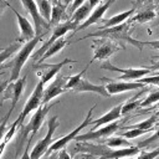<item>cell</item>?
<instances>
[{
	"mask_svg": "<svg viewBox=\"0 0 159 159\" xmlns=\"http://www.w3.org/2000/svg\"><path fill=\"white\" fill-rule=\"evenodd\" d=\"M132 25H133V22L128 19L123 24H119V25H116V26H112V27H107V29H98L97 31H94L92 34H88V35H86V36H83L82 39H78V40H84L87 37H99V39H108V40H112L114 42L125 41V42H129L130 45H133L134 47H137L140 51L144 47V42L132 37V35H130ZM78 40H76V41H78Z\"/></svg>",
	"mask_w": 159,
	"mask_h": 159,
	"instance_id": "6da1fadb",
	"label": "cell"
},
{
	"mask_svg": "<svg viewBox=\"0 0 159 159\" xmlns=\"http://www.w3.org/2000/svg\"><path fill=\"white\" fill-rule=\"evenodd\" d=\"M42 37H43V34L41 35H36L32 40L27 41L24 43V46H21V48L17 51L15 58L12 60V65H11V73H10V83L15 82L19 77H20V72L22 70V67L25 66L27 58L30 57V55L34 52V50L36 48L37 43L40 41H42Z\"/></svg>",
	"mask_w": 159,
	"mask_h": 159,
	"instance_id": "7a4b0ae2",
	"label": "cell"
},
{
	"mask_svg": "<svg viewBox=\"0 0 159 159\" xmlns=\"http://www.w3.org/2000/svg\"><path fill=\"white\" fill-rule=\"evenodd\" d=\"M53 106H55V104H51V103L48 104V103H46V104L40 106V107L36 109V112H35L34 116L31 117L30 122L22 128L21 139L17 142V147H19V145L21 147V144H22L24 140H31V139L35 137V134L39 132V129H40L41 125L43 124L45 118H46L48 111H50Z\"/></svg>",
	"mask_w": 159,
	"mask_h": 159,
	"instance_id": "3957f363",
	"label": "cell"
},
{
	"mask_svg": "<svg viewBox=\"0 0 159 159\" xmlns=\"http://www.w3.org/2000/svg\"><path fill=\"white\" fill-rule=\"evenodd\" d=\"M58 125H60V122H58V117L57 116H52V117L48 118V120H47V133L32 148V150L30 153V158L31 159H40L43 154L47 153L50 145L52 144V137L55 134V130L58 128Z\"/></svg>",
	"mask_w": 159,
	"mask_h": 159,
	"instance_id": "277c9868",
	"label": "cell"
},
{
	"mask_svg": "<svg viewBox=\"0 0 159 159\" xmlns=\"http://www.w3.org/2000/svg\"><path fill=\"white\" fill-rule=\"evenodd\" d=\"M43 89H45V84H43V83L40 81V82L36 84V87L34 88V91H32V93L30 94V97L27 98L26 103L24 104V108H22L21 113L19 114L17 119L14 122L16 125H21V124L24 123L25 118H26V117L30 114V112H32V111L37 109L40 106H42Z\"/></svg>",
	"mask_w": 159,
	"mask_h": 159,
	"instance_id": "5b68a950",
	"label": "cell"
},
{
	"mask_svg": "<svg viewBox=\"0 0 159 159\" xmlns=\"http://www.w3.org/2000/svg\"><path fill=\"white\" fill-rule=\"evenodd\" d=\"M96 108V104L92 107V108H89V111H88V113H87V116H86V118L75 128V129H72L68 134H66V135H63V137H61V138H58L56 142H53L51 145H50V148H48V150H47V153L46 154H51V153H53V152H58V150H61L62 148H65L72 139H75L77 135H78V133L83 129V128H86V127H88L89 124H92V114H93V109Z\"/></svg>",
	"mask_w": 159,
	"mask_h": 159,
	"instance_id": "8992f818",
	"label": "cell"
},
{
	"mask_svg": "<svg viewBox=\"0 0 159 159\" xmlns=\"http://www.w3.org/2000/svg\"><path fill=\"white\" fill-rule=\"evenodd\" d=\"M101 67L103 70L122 73L119 77L114 78V80H119V81H138V80L145 77L147 75H149L152 72V70H149V68H119L116 65H113L112 62H109L108 60H106L101 65Z\"/></svg>",
	"mask_w": 159,
	"mask_h": 159,
	"instance_id": "52a82bcc",
	"label": "cell"
},
{
	"mask_svg": "<svg viewBox=\"0 0 159 159\" xmlns=\"http://www.w3.org/2000/svg\"><path fill=\"white\" fill-rule=\"evenodd\" d=\"M77 24H75L73 21H71V20H67V21H63V22H60L58 25H56L53 29H52V34H51V37L43 43V46L40 48V50H37L36 52H35V55H34V58L36 60V61H39V58L43 55V52L56 41V40H58V39H61V37H63L68 31H71V30H76L77 29Z\"/></svg>",
	"mask_w": 159,
	"mask_h": 159,
	"instance_id": "ba28073f",
	"label": "cell"
},
{
	"mask_svg": "<svg viewBox=\"0 0 159 159\" xmlns=\"http://www.w3.org/2000/svg\"><path fill=\"white\" fill-rule=\"evenodd\" d=\"M120 124L118 120L101 125L97 129H91L87 133H83L81 135H77L75 139L77 142H89V140H99V139H104V138H109L111 135H113L118 129H119Z\"/></svg>",
	"mask_w": 159,
	"mask_h": 159,
	"instance_id": "9c48e42d",
	"label": "cell"
},
{
	"mask_svg": "<svg viewBox=\"0 0 159 159\" xmlns=\"http://www.w3.org/2000/svg\"><path fill=\"white\" fill-rule=\"evenodd\" d=\"M119 48H123L122 45L118 42H114L108 39H101L98 45L93 47V57L89 63H92L96 60H108L111 56H113Z\"/></svg>",
	"mask_w": 159,
	"mask_h": 159,
	"instance_id": "30bf717a",
	"label": "cell"
},
{
	"mask_svg": "<svg viewBox=\"0 0 159 159\" xmlns=\"http://www.w3.org/2000/svg\"><path fill=\"white\" fill-rule=\"evenodd\" d=\"M76 62V60H70V58H65L63 61H61V62H58V63H45V62H42V63H37V76L40 77V80H41V82L43 83V84H46L50 80H53L55 77H56V75L60 72V70L63 67V66H66L67 63H75Z\"/></svg>",
	"mask_w": 159,
	"mask_h": 159,
	"instance_id": "8fae6325",
	"label": "cell"
},
{
	"mask_svg": "<svg viewBox=\"0 0 159 159\" xmlns=\"http://www.w3.org/2000/svg\"><path fill=\"white\" fill-rule=\"evenodd\" d=\"M102 80L107 81L106 88H107V91L111 96L123 93V92H127V91L145 88V84L139 82V81H114V78H107V77H102Z\"/></svg>",
	"mask_w": 159,
	"mask_h": 159,
	"instance_id": "7c38bea8",
	"label": "cell"
},
{
	"mask_svg": "<svg viewBox=\"0 0 159 159\" xmlns=\"http://www.w3.org/2000/svg\"><path fill=\"white\" fill-rule=\"evenodd\" d=\"M21 2L24 5V7L26 9V11L30 14L31 19L34 20L36 35H41V31L43 29H48L50 27V24L40 14V10H39V6H37L36 0H21Z\"/></svg>",
	"mask_w": 159,
	"mask_h": 159,
	"instance_id": "4fadbf2b",
	"label": "cell"
},
{
	"mask_svg": "<svg viewBox=\"0 0 159 159\" xmlns=\"http://www.w3.org/2000/svg\"><path fill=\"white\" fill-rule=\"evenodd\" d=\"M114 2H116L114 0H106L104 2H101L99 5H97L96 7H93V10H92V12L89 14V16H88L82 24H80V25L77 26V29H76L73 32L81 31V30H83V29H86V27H88V26H91V25H93V24H97V22L102 21V20H103V15L106 14V11H107Z\"/></svg>",
	"mask_w": 159,
	"mask_h": 159,
	"instance_id": "5bb4252c",
	"label": "cell"
},
{
	"mask_svg": "<svg viewBox=\"0 0 159 159\" xmlns=\"http://www.w3.org/2000/svg\"><path fill=\"white\" fill-rule=\"evenodd\" d=\"M66 83H67V77H62V76H56L53 78V81L45 87L43 89V97H42V104L48 103L51 99H53L55 97L65 93L67 91L66 88Z\"/></svg>",
	"mask_w": 159,
	"mask_h": 159,
	"instance_id": "9a60e30c",
	"label": "cell"
},
{
	"mask_svg": "<svg viewBox=\"0 0 159 159\" xmlns=\"http://www.w3.org/2000/svg\"><path fill=\"white\" fill-rule=\"evenodd\" d=\"M9 7L14 11V14L16 16V20H17V25H19V30H20V39H19V41L20 42H27V41L32 40L36 36V31H35V27L32 26V24L25 16H22L16 9L10 6V4H9Z\"/></svg>",
	"mask_w": 159,
	"mask_h": 159,
	"instance_id": "2e32d148",
	"label": "cell"
},
{
	"mask_svg": "<svg viewBox=\"0 0 159 159\" xmlns=\"http://www.w3.org/2000/svg\"><path fill=\"white\" fill-rule=\"evenodd\" d=\"M73 92L76 93H83V92H91V93H96V94H99L102 97H111V94L108 93L106 86L103 84H94L87 80H84L83 77L80 78L75 84L73 87L71 88Z\"/></svg>",
	"mask_w": 159,
	"mask_h": 159,
	"instance_id": "e0dca14e",
	"label": "cell"
},
{
	"mask_svg": "<svg viewBox=\"0 0 159 159\" xmlns=\"http://www.w3.org/2000/svg\"><path fill=\"white\" fill-rule=\"evenodd\" d=\"M112 148H109L106 144H91L88 142H78L75 147L76 152H86L89 154L96 155L97 158H101L103 155H106Z\"/></svg>",
	"mask_w": 159,
	"mask_h": 159,
	"instance_id": "ac0fdd59",
	"label": "cell"
},
{
	"mask_svg": "<svg viewBox=\"0 0 159 159\" xmlns=\"http://www.w3.org/2000/svg\"><path fill=\"white\" fill-rule=\"evenodd\" d=\"M122 106H123V103L117 104L113 108H111L107 113H104L102 117H99L98 119H93L92 120V124H93L92 129H97L101 125H104V124H108V123L118 120L120 118V116H122Z\"/></svg>",
	"mask_w": 159,
	"mask_h": 159,
	"instance_id": "d6986e66",
	"label": "cell"
},
{
	"mask_svg": "<svg viewBox=\"0 0 159 159\" xmlns=\"http://www.w3.org/2000/svg\"><path fill=\"white\" fill-rule=\"evenodd\" d=\"M139 148L138 147H128V148H112L106 155L97 158V159H123L128 157H134L135 154H139Z\"/></svg>",
	"mask_w": 159,
	"mask_h": 159,
	"instance_id": "ffe728a7",
	"label": "cell"
},
{
	"mask_svg": "<svg viewBox=\"0 0 159 159\" xmlns=\"http://www.w3.org/2000/svg\"><path fill=\"white\" fill-rule=\"evenodd\" d=\"M10 86H11V88H12V98H11V106H10V109H9L7 114H6L7 117L11 116L14 108L16 107V104H17V102H19V99H20V97H21L24 89H25V86H26V76L22 77V78L19 77V78H17L15 82H12Z\"/></svg>",
	"mask_w": 159,
	"mask_h": 159,
	"instance_id": "44dd1931",
	"label": "cell"
},
{
	"mask_svg": "<svg viewBox=\"0 0 159 159\" xmlns=\"http://www.w3.org/2000/svg\"><path fill=\"white\" fill-rule=\"evenodd\" d=\"M92 10H93V7L91 6L89 1L87 0V1H86V2H83L78 9H76V10L72 12V15H71L70 20H71V21H73L75 24L80 25V24H82V22H83V21L89 16V14L92 12Z\"/></svg>",
	"mask_w": 159,
	"mask_h": 159,
	"instance_id": "7402d4cb",
	"label": "cell"
},
{
	"mask_svg": "<svg viewBox=\"0 0 159 159\" xmlns=\"http://www.w3.org/2000/svg\"><path fill=\"white\" fill-rule=\"evenodd\" d=\"M66 5H62V4H56V5H52V11H51V19L48 21L50 26L51 25H58L60 22H63V21H67L70 20V17L67 16L66 14Z\"/></svg>",
	"mask_w": 159,
	"mask_h": 159,
	"instance_id": "603a6c76",
	"label": "cell"
},
{
	"mask_svg": "<svg viewBox=\"0 0 159 159\" xmlns=\"http://www.w3.org/2000/svg\"><path fill=\"white\" fill-rule=\"evenodd\" d=\"M133 14H135V9H134V7L130 9V10H125V11H123V12H119V14H117V15H114V16L107 19V20L103 19L102 21L104 22V25H103L102 27H99V29H107V27H112V26L123 24V22H125Z\"/></svg>",
	"mask_w": 159,
	"mask_h": 159,
	"instance_id": "cb8c5ba5",
	"label": "cell"
},
{
	"mask_svg": "<svg viewBox=\"0 0 159 159\" xmlns=\"http://www.w3.org/2000/svg\"><path fill=\"white\" fill-rule=\"evenodd\" d=\"M70 42L67 41V40H65V39H58V40H56L45 52H43V55L39 58V61H37V63H42V62H45L48 57H52V56H55L56 53H58V52H61L63 48H65V46H67Z\"/></svg>",
	"mask_w": 159,
	"mask_h": 159,
	"instance_id": "d4e9b609",
	"label": "cell"
},
{
	"mask_svg": "<svg viewBox=\"0 0 159 159\" xmlns=\"http://www.w3.org/2000/svg\"><path fill=\"white\" fill-rule=\"evenodd\" d=\"M157 16H158V14L153 7H145L144 10L135 12V15L129 17V20L133 24H145L150 20H154Z\"/></svg>",
	"mask_w": 159,
	"mask_h": 159,
	"instance_id": "484cf974",
	"label": "cell"
},
{
	"mask_svg": "<svg viewBox=\"0 0 159 159\" xmlns=\"http://www.w3.org/2000/svg\"><path fill=\"white\" fill-rule=\"evenodd\" d=\"M106 145H108L109 148H128V147H133L132 143L124 138L123 135H118V137H109L107 138V142H106Z\"/></svg>",
	"mask_w": 159,
	"mask_h": 159,
	"instance_id": "4316f807",
	"label": "cell"
},
{
	"mask_svg": "<svg viewBox=\"0 0 159 159\" xmlns=\"http://www.w3.org/2000/svg\"><path fill=\"white\" fill-rule=\"evenodd\" d=\"M20 48H21V46H20L19 42H14V43L9 45L7 47L2 48V50L0 51V65H2L9 57H11V56H12L15 52H17Z\"/></svg>",
	"mask_w": 159,
	"mask_h": 159,
	"instance_id": "83f0119b",
	"label": "cell"
},
{
	"mask_svg": "<svg viewBox=\"0 0 159 159\" xmlns=\"http://www.w3.org/2000/svg\"><path fill=\"white\" fill-rule=\"evenodd\" d=\"M145 91V88H143V91L142 92H139L138 94H135L134 97H132L128 102H125V103H123V106H122V114H127L128 112H130V111H133V109H137V108H139V104H140V101L139 99H135V98H138L143 92Z\"/></svg>",
	"mask_w": 159,
	"mask_h": 159,
	"instance_id": "f1b7e54d",
	"label": "cell"
},
{
	"mask_svg": "<svg viewBox=\"0 0 159 159\" xmlns=\"http://www.w3.org/2000/svg\"><path fill=\"white\" fill-rule=\"evenodd\" d=\"M36 2H37V6H39V10H40V14H41L42 17L48 22L50 19H51L52 4H51L48 0H39V1H36Z\"/></svg>",
	"mask_w": 159,
	"mask_h": 159,
	"instance_id": "f546056e",
	"label": "cell"
},
{
	"mask_svg": "<svg viewBox=\"0 0 159 159\" xmlns=\"http://www.w3.org/2000/svg\"><path fill=\"white\" fill-rule=\"evenodd\" d=\"M158 102H159V89L150 92L144 99H142V101H140V104H139V108L152 107L153 104H155V103H158Z\"/></svg>",
	"mask_w": 159,
	"mask_h": 159,
	"instance_id": "4dcf8cb0",
	"label": "cell"
},
{
	"mask_svg": "<svg viewBox=\"0 0 159 159\" xmlns=\"http://www.w3.org/2000/svg\"><path fill=\"white\" fill-rule=\"evenodd\" d=\"M157 116L154 114V116H152V117H149L148 119H144V120H142V122H139V123H137V124H133V125H130L129 128H139V129H147V130H149V132H152L153 130V125L155 124V122H157Z\"/></svg>",
	"mask_w": 159,
	"mask_h": 159,
	"instance_id": "1f68e13d",
	"label": "cell"
},
{
	"mask_svg": "<svg viewBox=\"0 0 159 159\" xmlns=\"http://www.w3.org/2000/svg\"><path fill=\"white\" fill-rule=\"evenodd\" d=\"M145 133H149V130H147V129H139V128H129V130L122 133L120 135H123L127 139H135L137 137L143 135Z\"/></svg>",
	"mask_w": 159,
	"mask_h": 159,
	"instance_id": "d6a6232c",
	"label": "cell"
},
{
	"mask_svg": "<svg viewBox=\"0 0 159 159\" xmlns=\"http://www.w3.org/2000/svg\"><path fill=\"white\" fill-rule=\"evenodd\" d=\"M159 140V128L149 137V138H147V139H144V140H142L137 147L139 148V149H143V148H145V147H149V145H152V144H154L155 142H158Z\"/></svg>",
	"mask_w": 159,
	"mask_h": 159,
	"instance_id": "836d02e7",
	"label": "cell"
},
{
	"mask_svg": "<svg viewBox=\"0 0 159 159\" xmlns=\"http://www.w3.org/2000/svg\"><path fill=\"white\" fill-rule=\"evenodd\" d=\"M159 157V147H157L155 149L150 150V152H145V150H139V155L135 159H157Z\"/></svg>",
	"mask_w": 159,
	"mask_h": 159,
	"instance_id": "e575fe53",
	"label": "cell"
},
{
	"mask_svg": "<svg viewBox=\"0 0 159 159\" xmlns=\"http://www.w3.org/2000/svg\"><path fill=\"white\" fill-rule=\"evenodd\" d=\"M139 82L144 83V84H159V75H154V76H145L140 80H138Z\"/></svg>",
	"mask_w": 159,
	"mask_h": 159,
	"instance_id": "d590c367",
	"label": "cell"
},
{
	"mask_svg": "<svg viewBox=\"0 0 159 159\" xmlns=\"http://www.w3.org/2000/svg\"><path fill=\"white\" fill-rule=\"evenodd\" d=\"M7 119H9V117L5 116L4 119H2V122L0 123V143L4 140V137H5V134H6V124H7Z\"/></svg>",
	"mask_w": 159,
	"mask_h": 159,
	"instance_id": "8d00e7d4",
	"label": "cell"
},
{
	"mask_svg": "<svg viewBox=\"0 0 159 159\" xmlns=\"http://www.w3.org/2000/svg\"><path fill=\"white\" fill-rule=\"evenodd\" d=\"M72 159H97V157L86 152H80V153H76Z\"/></svg>",
	"mask_w": 159,
	"mask_h": 159,
	"instance_id": "74e56055",
	"label": "cell"
},
{
	"mask_svg": "<svg viewBox=\"0 0 159 159\" xmlns=\"http://www.w3.org/2000/svg\"><path fill=\"white\" fill-rule=\"evenodd\" d=\"M58 159H72V158H71L70 153L65 148H62L61 150H58Z\"/></svg>",
	"mask_w": 159,
	"mask_h": 159,
	"instance_id": "f35d334b",
	"label": "cell"
},
{
	"mask_svg": "<svg viewBox=\"0 0 159 159\" xmlns=\"http://www.w3.org/2000/svg\"><path fill=\"white\" fill-rule=\"evenodd\" d=\"M30 142H31V140H27V143H26V148L24 149V154L21 155L20 159H31V158H30V153H29V150H30Z\"/></svg>",
	"mask_w": 159,
	"mask_h": 159,
	"instance_id": "ab89813d",
	"label": "cell"
},
{
	"mask_svg": "<svg viewBox=\"0 0 159 159\" xmlns=\"http://www.w3.org/2000/svg\"><path fill=\"white\" fill-rule=\"evenodd\" d=\"M144 46H152L155 50H159V40H153V41H143Z\"/></svg>",
	"mask_w": 159,
	"mask_h": 159,
	"instance_id": "60d3db41",
	"label": "cell"
},
{
	"mask_svg": "<svg viewBox=\"0 0 159 159\" xmlns=\"http://www.w3.org/2000/svg\"><path fill=\"white\" fill-rule=\"evenodd\" d=\"M87 0H73V2H72V5H71V10H72V12L76 10V9H78L83 2H86Z\"/></svg>",
	"mask_w": 159,
	"mask_h": 159,
	"instance_id": "b9f144b4",
	"label": "cell"
},
{
	"mask_svg": "<svg viewBox=\"0 0 159 159\" xmlns=\"http://www.w3.org/2000/svg\"><path fill=\"white\" fill-rule=\"evenodd\" d=\"M10 84H11V83H10L9 80H6V81H0V96H1V93H2L4 91H6V88H7Z\"/></svg>",
	"mask_w": 159,
	"mask_h": 159,
	"instance_id": "7bdbcfd3",
	"label": "cell"
},
{
	"mask_svg": "<svg viewBox=\"0 0 159 159\" xmlns=\"http://www.w3.org/2000/svg\"><path fill=\"white\" fill-rule=\"evenodd\" d=\"M153 58H159L158 56H153ZM149 70H152V71H159V61L158 62H154L150 67H148Z\"/></svg>",
	"mask_w": 159,
	"mask_h": 159,
	"instance_id": "ee69618b",
	"label": "cell"
},
{
	"mask_svg": "<svg viewBox=\"0 0 159 159\" xmlns=\"http://www.w3.org/2000/svg\"><path fill=\"white\" fill-rule=\"evenodd\" d=\"M7 6H9V4H7L5 0H0V16L2 15V12H4L5 7H7Z\"/></svg>",
	"mask_w": 159,
	"mask_h": 159,
	"instance_id": "f6af8a7d",
	"label": "cell"
},
{
	"mask_svg": "<svg viewBox=\"0 0 159 159\" xmlns=\"http://www.w3.org/2000/svg\"><path fill=\"white\" fill-rule=\"evenodd\" d=\"M6 144H7V142H5V140H2V142L0 143V158H1V155H2V153H4V149H5Z\"/></svg>",
	"mask_w": 159,
	"mask_h": 159,
	"instance_id": "bcb514c9",
	"label": "cell"
},
{
	"mask_svg": "<svg viewBox=\"0 0 159 159\" xmlns=\"http://www.w3.org/2000/svg\"><path fill=\"white\" fill-rule=\"evenodd\" d=\"M46 159H58V152H53V153L48 154V157Z\"/></svg>",
	"mask_w": 159,
	"mask_h": 159,
	"instance_id": "7dc6e473",
	"label": "cell"
},
{
	"mask_svg": "<svg viewBox=\"0 0 159 159\" xmlns=\"http://www.w3.org/2000/svg\"><path fill=\"white\" fill-rule=\"evenodd\" d=\"M88 1H89V4H91V6H92V7H96L97 5H99V4H101V1H102V0H88Z\"/></svg>",
	"mask_w": 159,
	"mask_h": 159,
	"instance_id": "c3c4849f",
	"label": "cell"
},
{
	"mask_svg": "<svg viewBox=\"0 0 159 159\" xmlns=\"http://www.w3.org/2000/svg\"><path fill=\"white\" fill-rule=\"evenodd\" d=\"M70 2H73V0H63V5H66V6H67Z\"/></svg>",
	"mask_w": 159,
	"mask_h": 159,
	"instance_id": "681fc988",
	"label": "cell"
},
{
	"mask_svg": "<svg viewBox=\"0 0 159 159\" xmlns=\"http://www.w3.org/2000/svg\"><path fill=\"white\" fill-rule=\"evenodd\" d=\"M48 1H50L52 5H56V4H58V0H48Z\"/></svg>",
	"mask_w": 159,
	"mask_h": 159,
	"instance_id": "f907efd6",
	"label": "cell"
},
{
	"mask_svg": "<svg viewBox=\"0 0 159 159\" xmlns=\"http://www.w3.org/2000/svg\"><path fill=\"white\" fill-rule=\"evenodd\" d=\"M152 2H153L154 5H158V4H159V0H152Z\"/></svg>",
	"mask_w": 159,
	"mask_h": 159,
	"instance_id": "816d5d0a",
	"label": "cell"
},
{
	"mask_svg": "<svg viewBox=\"0 0 159 159\" xmlns=\"http://www.w3.org/2000/svg\"><path fill=\"white\" fill-rule=\"evenodd\" d=\"M155 116H157V117H159V108H158V111L155 112Z\"/></svg>",
	"mask_w": 159,
	"mask_h": 159,
	"instance_id": "f5cc1de1",
	"label": "cell"
},
{
	"mask_svg": "<svg viewBox=\"0 0 159 159\" xmlns=\"http://www.w3.org/2000/svg\"><path fill=\"white\" fill-rule=\"evenodd\" d=\"M142 1H143V2H150L152 0H142Z\"/></svg>",
	"mask_w": 159,
	"mask_h": 159,
	"instance_id": "db71d44e",
	"label": "cell"
},
{
	"mask_svg": "<svg viewBox=\"0 0 159 159\" xmlns=\"http://www.w3.org/2000/svg\"><path fill=\"white\" fill-rule=\"evenodd\" d=\"M1 50H2V48H0V51H1Z\"/></svg>",
	"mask_w": 159,
	"mask_h": 159,
	"instance_id": "11a10c76",
	"label": "cell"
},
{
	"mask_svg": "<svg viewBox=\"0 0 159 159\" xmlns=\"http://www.w3.org/2000/svg\"><path fill=\"white\" fill-rule=\"evenodd\" d=\"M36 1H39V0H36Z\"/></svg>",
	"mask_w": 159,
	"mask_h": 159,
	"instance_id": "9f6ffc18",
	"label": "cell"
},
{
	"mask_svg": "<svg viewBox=\"0 0 159 159\" xmlns=\"http://www.w3.org/2000/svg\"><path fill=\"white\" fill-rule=\"evenodd\" d=\"M114 1H117V0H114Z\"/></svg>",
	"mask_w": 159,
	"mask_h": 159,
	"instance_id": "6f0895ef",
	"label": "cell"
}]
</instances>
